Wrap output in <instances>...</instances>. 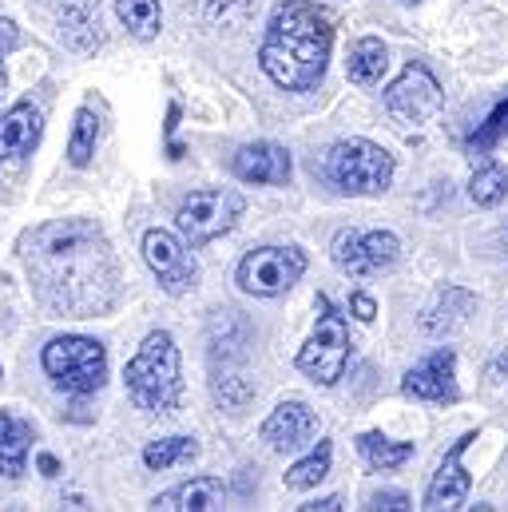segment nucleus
Masks as SVG:
<instances>
[{"mask_svg": "<svg viewBox=\"0 0 508 512\" xmlns=\"http://www.w3.org/2000/svg\"><path fill=\"white\" fill-rule=\"evenodd\" d=\"M36 298L72 318L108 314L120 302V266L108 235L88 219H56L20 239Z\"/></svg>", "mask_w": 508, "mask_h": 512, "instance_id": "f257e3e1", "label": "nucleus"}, {"mask_svg": "<svg viewBox=\"0 0 508 512\" xmlns=\"http://www.w3.org/2000/svg\"><path fill=\"white\" fill-rule=\"evenodd\" d=\"M330 44L334 28L330 16L310 4V0H282L270 12L258 64L266 80L282 92H310L322 84L326 64H330Z\"/></svg>", "mask_w": 508, "mask_h": 512, "instance_id": "f03ea898", "label": "nucleus"}, {"mask_svg": "<svg viewBox=\"0 0 508 512\" xmlns=\"http://www.w3.org/2000/svg\"><path fill=\"white\" fill-rule=\"evenodd\" d=\"M127 397L143 413H175L183 401V370L179 346L167 330H151L124 370Z\"/></svg>", "mask_w": 508, "mask_h": 512, "instance_id": "7ed1b4c3", "label": "nucleus"}, {"mask_svg": "<svg viewBox=\"0 0 508 512\" xmlns=\"http://www.w3.org/2000/svg\"><path fill=\"white\" fill-rule=\"evenodd\" d=\"M322 175L342 195H385L393 183V155L370 139H342L326 151Z\"/></svg>", "mask_w": 508, "mask_h": 512, "instance_id": "20e7f679", "label": "nucleus"}, {"mask_svg": "<svg viewBox=\"0 0 508 512\" xmlns=\"http://www.w3.org/2000/svg\"><path fill=\"white\" fill-rule=\"evenodd\" d=\"M40 366L56 389H64L72 397H92L108 382V350H104V342L84 338V334L52 338L40 354Z\"/></svg>", "mask_w": 508, "mask_h": 512, "instance_id": "39448f33", "label": "nucleus"}, {"mask_svg": "<svg viewBox=\"0 0 508 512\" xmlns=\"http://www.w3.org/2000/svg\"><path fill=\"white\" fill-rule=\"evenodd\" d=\"M243 211H247V199L239 191H227V187L191 191L175 211V227L187 247H207V243L231 235L239 227Z\"/></svg>", "mask_w": 508, "mask_h": 512, "instance_id": "423d86ee", "label": "nucleus"}, {"mask_svg": "<svg viewBox=\"0 0 508 512\" xmlns=\"http://www.w3.org/2000/svg\"><path fill=\"white\" fill-rule=\"evenodd\" d=\"M322 306V318L314 326V334L306 338V346L298 350V370L310 378L314 385H338V378L346 374V362H350V326L342 314L330 310L326 298H318Z\"/></svg>", "mask_w": 508, "mask_h": 512, "instance_id": "0eeeda50", "label": "nucleus"}, {"mask_svg": "<svg viewBox=\"0 0 508 512\" xmlns=\"http://www.w3.org/2000/svg\"><path fill=\"white\" fill-rule=\"evenodd\" d=\"M306 274V251L298 247H258L239 262L235 282L254 298H282Z\"/></svg>", "mask_w": 508, "mask_h": 512, "instance_id": "6e6552de", "label": "nucleus"}, {"mask_svg": "<svg viewBox=\"0 0 508 512\" xmlns=\"http://www.w3.org/2000/svg\"><path fill=\"white\" fill-rule=\"evenodd\" d=\"M445 104V92L437 84V76L425 64H409L389 88H385V112L409 128L429 124Z\"/></svg>", "mask_w": 508, "mask_h": 512, "instance_id": "1a4fd4ad", "label": "nucleus"}, {"mask_svg": "<svg viewBox=\"0 0 508 512\" xmlns=\"http://www.w3.org/2000/svg\"><path fill=\"white\" fill-rule=\"evenodd\" d=\"M191 251L195 247H187L171 231H143V262L151 266V274L159 278V286L171 298L195 290V282H199V262Z\"/></svg>", "mask_w": 508, "mask_h": 512, "instance_id": "9d476101", "label": "nucleus"}, {"mask_svg": "<svg viewBox=\"0 0 508 512\" xmlns=\"http://www.w3.org/2000/svg\"><path fill=\"white\" fill-rule=\"evenodd\" d=\"M330 255L338 262V270L354 274V278H370L389 270L401 258V243L393 231H338Z\"/></svg>", "mask_w": 508, "mask_h": 512, "instance_id": "9b49d317", "label": "nucleus"}, {"mask_svg": "<svg viewBox=\"0 0 508 512\" xmlns=\"http://www.w3.org/2000/svg\"><path fill=\"white\" fill-rule=\"evenodd\" d=\"M405 397H417V401H433V405H453L461 397V385H457V350L453 346H437L425 362H417L405 382H401Z\"/></svg>", "mask_w": 508, "mask_h": 512, "instance_id": "f8f14e48", "label": "nucleus"}, {"mask_svg": "<svg viewBox=\"0 0 508 512\" xmlns=\"http://www.w3.org/2000/svg\"><path fill=\"white\" fill-rule=\"evenodd\" d=\"M318 433V417L306 401L290 397V401H278L270 409V417L262 421V441L274 449V453H294L302 445H310V437Z\"/></svg>", "mask_w": 508, "mask_h": 512, "instance_id": "ddd939ff", "label": "nucleus"}, {"mask_svg": "<svg viewBox=\"0 0 508 512\" xmlns=\"http://www.w3.org/2000/svg\"><path fill=\"white\" fill-rule=\"evenodd\" d=\"M44 131V112L32 100L12 104L8 112H0V167H20Z\"/></svg>", "mask_w": 508, "mask_h": 512, "instance_id": "4468645a", "label": "nucleus"}, {"mask_svg": "<svg viewBox=\"0 0 508 512\" xmlns=\"http://www.w3.org/2000/svg\"><path fill=\"white\" fill-rule=\"evenodd\" d=\"M477 441V433H465L461 441H453V449L441 457V465H437V473H433V481H429V489H425V509H461L465 501H469V473H465V465H461V453L469 449Z\"/></svg>", "mask_w": 508, "mask_h": 512, "instance_id": "2eb2a0df", "label": "nucleus"}, {"mask_svg": "<svg viewBox=\"0 0 508 512\" xmlns=\"http://www.w3.org/2000/svg\"><path fill=\"white\" fill-rule=\"evenodd\" d=\"M231 167H235V175H239L243 183H258V187H286L290 175H294L290 151L278 147V143H270V139L239 147V155H235Z\"/></svg>", "mask_w": 508, "mask_h": 512, "instance_id": "dca6fc26", "label": "nucleus"}, {"mask_svg": "<svg viewBox=\"0 0 508 512\" xmlns=\"http://www.w3.org/2000/svg\"><path fill=\"white\" fill-rule=\"evenodd\" d=\"M227 505V485L219 477H195V481H183L167 493H159L151 501V509L163 512H211Z\"/></svg>", "mask_w": 508, "mask_h": 512, "instance_id": "f3484780", "label": "nucleus"}, {"mask_svg": "<svg viewBox=\"0 0 508 512\" xmlns=\"http://www.w3.org/2000/svg\"><path fill=\"white\" fill-rule=\"evenodd\" d=\"M477 310V298L469 294V290H461V286H445L425 310H421V330L425 334H453L457 326H465L469 322V314Z\"/></svg>", "mask_w": 508, "mask_h": 512, "instance_id": "a211bd4d", "label": "nucleus"}, {"mask_svg": "<svg viewBox=\"0 0 508 512\" xmlns=\"http://www.w3.org/2000/svg\"><path fill=\"white\" fill-rule=\"evenodd\" d=\"M60 36L76 52H92L104 32H100V0H64L60 4Z\"/></svg>", "mask_w": 508, "mask_h": 512, "instance_id": "6ab92c4d", "label": "nucleus"}, {"mask_svg": "<svg viewBox=\"0 0 508 512\" xmlns=\"http://www.w3.org/2000/svg\"><path fill=\"white\" fill-rule=\"evenodd\" d=\"M36 441V429L28 421H20L16 413L0 409V477L16 481L28 465V449Z\"/></svg>", "mask_w": 508, "mask_h": 512, "instance_id": "aec40b11", "label": "nucleus"}, {"mask_svg": "<svg viewBox=\"0 0 508 512\" xmlns=\"http://www.w3.org/2000/svg\"><path fill=\"white\" fill-rule=\"evenodd\" d=\"M385 68H389V52H385V44H381L378 36H362V40L350 48L346 76H350L354 84H362V88L378 84L381 76H385Z\"/></svg>", "mask_w": 508, "mask_h": 512, "instance_id": "412c9836", "label": "nucleus"}, {"mask_svg": "<svg viewBox=\"0 0 508 512\" xmlns=\"http://www.w3.org/2000/svg\"><path fill=\"white\" fill-rule=\"evenodd\" d=\"M358 453L370 469H381V473H393L401 469L405 461H413V441H393L385 433H362L358 437Z\"/></svg>", "mask_w": 508, "mask_h": 512, "instance_id": "4be33fe9", "label": "nucleus"}, {"mask_svg": "<svg viewBox=\"0 0 508 512\" xmlns=\"http://www.w3.org/2000/svg\"><path fill=\"white\" fill-rule=\"evenodd\" d=\"M195 457H199V441L195 437H183V433L147 441V449H143V465L151 473H163V469H175V465H191Z\"/></svg>", "mask_w": 508, "mask_h": 512, "instance_id": "5701e85b", "label": "nucleus"}, {"mask_svg": "<svg viewBox=\"0 0 508 512\" xmlns=\"http://www.w3.org/2000/svg\"><path fill=\"white\" fill-rule=\"evenodd\" d=\"M100 112L92 104L76 108V120H72V135H68V163L72 167H88L96 147H100Z\"/></svg>", "mask_w": 508, "mask_h": 512, "instance_id": "b1692460", "label": "nucleus"}, {"mask_svg": "<svg viewBox=\"0 0 508 512\" xmlns=\"http://www.w3.org/2000/svg\"><path fill=\"white\" fill-rule=\"evenodd\" d=\"M330 461H334V445H330V441H318L302 461H294V465L286 469L282 485H286V489H294V493L314 489L318 481H326V477H330Z\"/></svg>", "mask_w": 508, "mask_h": 512, "instance_id": "393cba45", "label": "nucleus"}, {"mask_svg": "<svg viewBox=\"0 0 508 512\" xmlns=\"http://www.w3.org/2000/svg\"><path fill=\"white\" fill-rule=\"evenodd\" d=\"M116 16L135 40H155L163 28L159 0H116Z\"/></svg>", "mask_w": 508, "mask_h": 512, "instance_id": "a878e982", "label": "nucleus"}, {"mask_svg": "<svg viewBox=\"0 0 508 512\" xmlns=\"http://www.w3.org/2000/svg\"><path fill=\"white\" fill-rule=\"evenodd\" d=\"M469 199H473L477 207H497V203H505L508 199V167H501V163H485V167H477L473 179H469Z\"/></svg>", "mask_w": 508, "mask_h": 512, "instance_id": "bb28decb", "label": "nucleus"}, {"mask_svg": "<svg viewBox=\"0 0 508 512\" xmlns=\"http://www.w3.org/2000/svg\"><path fill=\"white\" fill-rule=\"evenodd\" d=\"M254 0H199V16L219 24V28H235L251 16Z\"/></svg>", "mask_w": 508, "mask_h": 512, "instance_id": "cd10ccee", "label": "nucleus"}, {"mask_svg": "<svg viewBox=\"0 0 508 512\" xmlns=\"http://www.w3.org/2000/svg\"><path fill=\"white\" fill-rule=\"evenodd\" d=\"M505 135H508V100L497 104V108L489 112V120L469 135V151H489V147H497Z\"/></svg>", "mask_w": 508, "mask_h": 512, "instance_id": "c85d7f7f", "label": "nucleus"}, {"mask_svg": "<svg viewBox=\"0 0 508 512\" xmlns=\"http://www.w3.org/2000/svg\"><path fill=\"white\" fill-rule=\"evenodd\" d=\"M215 393H219V401L231 409V413H243V405L254 397V385L243 378V374H231V370H223L219 378H215Z\"/></svg>", "mask_w": 508, "mask_h": 512, "instance_id": "c756f323", "label": "nucleus"}, {"mask_svg": "<svg viewBox=\"0 0 508 512\" xmlns=\"http://www.w3.org/2000/svg\"><path fill=\"white\" fill-rule=\"evenodd\" d=\"M366 509L405 512V509H413V501H409L405 493H370V497H366Z\"/></svg>", "mask_w": 508, "mask_h": 512, "instance_id": "7c9ffc66", "label": "nucleus"}, {"mask_svg": "<svg viewBox=\"0 0 508 512\" xmlns=\"http://www.w3.org/2000/svg\"><path fill=\"white\" fill-rule=\"evenodd\" d=\"M350 314H354L358 322H374V318H378V302L358 290V294H350Z\"/></svg>", "mask_w": 508, "mask_h": 512, "instance_id": "2f4dec72", "label": "nucleus"}, {"mask_svg": "<svg viewBox=\"0 0 508 512\" xmlns=\"http://www.w3.org/2000/svg\"><path fill=\"white\" fill-rule=\"evenodd\" d=\"M16 44H20L16 24H12V20H0V64H4V56H8ZM0 88H4V68H0Z\"/></svg>", "mask_w": 508, "mask_h": 512, "instance_id": "473e14b6", "label": "nucleus"}, {"mask_svg": "<svg viewBox=\"0 0 508 512\" xmlns=\"http://www.w3.org/2000/svg\"><path fill=\"white\" fill-rule=\"evenodd\" d=\"M36 469H40L44 477H60V461H56L52 453H40V457H36Z\"/></svg>", "mask_w": 508, "mask_h": 512, "instance_id": "72a5a7b5", "label": "nucleus"}, {"mask_svg": "<svg viewBox=\"0 0 508 512\" xmlns=\"http://www.w3.org/2000/svg\"><path fill=\"white\" fill-rule=\"evenodd\" d=\"M306 512H314V509H322V512H334V509H342V501L338 497H322V501H314V505H302Z\"/></svg>", "mask_w": 508, "mask_h": 512, "instance_id": "f704fd0d", "label": "nucleus"}, {"mask_svg": "<svg viewBox=\"0 0 508 512\" xmlns=\"http://www.w3.org/2000/svg\"><path fill=\"white\" fill-rule=\"evenodd\" d=\"M175 128H179V104H171V108H167V139L175 135Z\"/></svg>", "mask_w": 508, "mask_h": 512, "instance_id": "c9c22d12", "label": "nucleus"}, {"mask_svg": "<svg viewBox=\"0 0 508 512\" xmlns=\"http://www.w3.org/2000/svg\"><path fill=\"white\" fill-rule=\"evenodd\" d=\"M505 243H508V235H505Z\"/></svg>", "mask_w": 508, "mask_h": 512, "instance_id": "e433bc0d", "label": "nucleus"}]
</instances>
